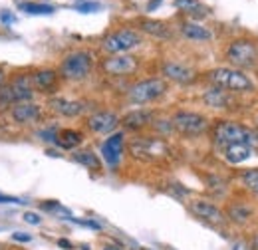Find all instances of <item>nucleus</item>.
Returning a JSON list of instances; mask_svg holds the SVG:
<instances>
[{
	"instance_id": "22",
	"label": "nucleus",
	"mask_w": 258,
	"mask_h": 250,
	"mask_svg": "<svg viewBox=\"0 0 258 250\" xmlns=\"http://www.w3.org/2000/svg\"><path fill=\"white\" fill-rule=\"evenodd\" d=\"M137 26L139 30L149 34V36H155L159 40H171L173 38V30L167 22L163 20H153V18H139L137 20Z\"/></svg>"
},
{
	"instance_id": "36",
	"label": "nucleus",
	"mask_w": 258,
	"mask_h": 250,
	"mask_svg": "<svg viewBox=\"0 0 258 250\" xmlns=\"http://www.w3.org/2000/svg\"><path fill=\"white\" fill-rule=\"evenodd\" d=\"M232 250H252L248 242H234L232 244Z\"/></svg>"
},
{
	"instance_id": "17",
	"label": "nucleus",
	"mask_w": 258,
	"mask_h": 250,
	"mask_svg": "<svg viewBox=\"0 0 258 250\" xmlns=\"http://www.w3.org/2000/svg\"><path fill=\"white\" fill-rule=\"evenodd\" d=\"M226 222L234 226H246L250 220L254 219V209L246 201H232L228 203L225 209Z\"/></svg>"
},
{
	"instance_id": "9",
	"label": "nucleus",
	"mask_w": 258,
	"mask_h": 250,
	"mask_svg": "<svg viewBox=\"0 0 258 250\" xmlns=\"http://www.w3.org/2000/svg\"><path fill=\"white\" fill-rule=\"evenodd\" d=\"M189 211L193 213L197 219H201L203 222H207V224H211V226L223 228L226 224L225 209L217 207L213 201H207V199H193V201L189 203Z\"/></svg>"
},
{
	"instance_id": "15",
	"label": "nucleus",
	"mask_w": 258,
	"mask_h": 250,
	"mask_svg": "<svg viewBox=\"0 0 258 250\" xmlns=\"http://www.w3.org/2000/svg\"><path fill=\"white\" fill-rule=\"evenodd\" d=\"M30 78H32L34 90H38L40 94H46V95L56 94V90L60 86V74H58V70H52V68L36 70Z\"/></svg>"
},
{
	"instance_id": "43",
	"label": "nucleus",
	"mask_w": 258,
	"mask_h": 250,
	"mask_svg": "<svg viewBox=\"0 0 258 250\" xmlns=\"http://www.w3.org/2000/svg\"><path fill=\"white\" fill-rule=\"evenodd\" d=\"M256 123H258V117H256Z\"/></svg>"
},
{
	"instance_id": "42",
	"label": "nucleus",
	"mask_w": 258,
	"mask_h": 250,
	"mask_svg": "<svg viewBox=\"0 0 258 250\" xmlns=\"http://www.w3.org/2000/svg\"><path fill=\"white\" fill-rule=\"evenodd\" d=\"M141 250H147V248H141Z\"/></svg>"
},
{
	"instance_id": "34",
	"label": "nucleus",
	"mask_w": 258,
	"mask_h": 250,
	"mask_svg": "<svg viewBox=\"0 0 258 250\" xmlns=\"http://www.w3.org/2000/svg\"><path fill=\"white\" fill-rule=\"evenodd\" d=\"M248 244H250V248H252V250H258V230H254V232L250 234Z\"/></svg>"
},
{
	"instance_id": "3",
	"label": "nucleus",
	"mask_w": 258,
	"mask_h": 250,
	"mask_svg": "<svg viewBox=\"0 0 258 250\" xmlns=\"http://www.w3.org/2000/svg\"><path fill=\"white\" fill-rule=\"evenodd\" d=\"M250 129L244 127L240 121H234V119H217L215 125L211 127V137H213V145L223 151L228 145H234V143H244L248 141L250 143Z\"/></svg>"
},
{
	"instance_id": "14",
	"label": "nucleus",
	"mask_w": 258,
	"mask_h": 250,
	"mask_svg": "<svg viewBox=\"0 0 258 250\" xmlns=\"http://www.w3.org/2000/svg\"><path fill=\"white\" fill-rule=\"evenodd\" d=\"M161 74L165 76L163 80H169V82H175V84H181V86H189L197 80V72L191 66L173 62V60H167V62L161 64Z\"/></svg>"
},
{
	"instance_id": "26",
	"label": "nucleus",
	"mask_w": 258,
	"mask_h": 250,
	"mask_svg": "<svg viewBox=\"0 0 258 250\" xmlns=\"http://www.w3.org/2000/svg\"><path fill=\"white\" fill-rule=\"evenodd\" d=\"M177 6L187 14L191 16V20H199V18H207L209 16V8L203 6L199 0H177Z\"/></svg>"
},
{
	"instance_id": "13",
	"label": "nucleus",
	"mask_w": 258,
	"mask_h": 250,
	"mask_svg": "<svg viewBox=\"0 0 258 250\" xmlns=\"http://www.w3.org/2000/svg\"><path fill=\"white\" fill-rule=\"evenodd\" d=\"M123 147H125V133H123V131L111 133V135L101 143V157H103V161H105L111 169H115V167L121 163Z\"/></svg>"
},
{
	"instance_id": "33",
	"label": "nucleus",
	"mask_w": 258,
	"mask_h": 250,
	"mask_svg": "<svg viewBox=\"0 0 258 250\" xmlns=\"http://www.w3.org/2000/svg\"><path fill=\"white\" fill-rule=\"evenodd\" d=\"M74 222H78V224H82V226H90V228H96V230H99L101 226L97 224V222H94V220H80V219H72Z\"/></svg>"
},
{
	"instance_id": "40",
	"label": "nucleus",
	"mask_w": 258,
	"mask_h": 250,
	"mask_svg": "<svg viewBox=\"0 0 258 250\" xmlns=\"http://www.w3.org/2000/svg\"><path fill=\"white\" fill-rule=\"evenodd\" d=\"M101 250H123L121 246H117V244H105Z\"/></svg>"
},
{
	"instance_id": "4",
	"label": "nucleus",
	"mask_w": 258,
	"mask_h": 250,
	"mask_svg": "<svg viewBox=\"0 0 258 250\" xmlns=\"http://www.w3.org/2000/svg\"><path fill=\"white\" fill-rule=\"evenodd\" d=\"M225 60L230 68L236 70H252L258 64V44L250 38H236L232 40L225 50Z\"/></svg>"
},
{
	"instance_id": "23",
	"label": "nucleus",
	"mask_w": 258,
	"mask_h": 250,
	"mask_svg": "<svg viewBox=\"0 0 258 250\" xmlns=\"http://www.w3.org/2000/svg\"><path fill=\"white\" fill-rule=\"evenodd\" d=\"M179 30L187 40H193V42H209L213 38V32L209 30L207 26L195 22V20H183Z\"/></svg>"
},
{
	"instance_id": "8",
	"label": "nucleus",
	"mask_w": 258,
	"mask_h": 250,
	"mask_svg": "<svg viewBox=\"0 0 258 250\" xmlns=\"http://www.w3.org/2000/svg\"><path fill=\"white\" fill-rule=\"evenodd\" d=\"M171 123H173V129L183 137H199L211 129L209 117L197 111H187V109L175 111L171 117Z\"/></svg>"
},
{
	"instance_id": "32",
	"label": "nucleus",
	"mask_w": 258,
	"mask_h": 250,
	"mask_svg": "<svg viewBox=\"0 0 258 250\" xmlns=\"http://www.w3.org/2000/svg\"><path fill=\"white\" fill-rule=\"evenodd\" d=\"M12 238L18 240V242H30V240H32V236H30V234H24V232H14Z\"/></svg>"
},
{
	"instance_id": "2",
	"label": "nucleus",
	"mask_w": 258,
	"mask_h": 250,
	"mask_svg": "<svg viewBox=\"0 0 258 250\" xmlns=\"http://www.w3.org/2000/svg\"><path fill=\"white\" fill-rule=\"evenodd\" d=\"M94 66L96 58L90 50H74L62 58L58 74L66 82H84L94 72Z\"/></svg>"
},
{
	"instance_id": "35",
	"label": "nucleus",
	"mask_w": 258,
	"mask_h": 250,
	"mask_svg": "<svg viewBox=\"0 0 258 250\" xmlns=\"http://www.w3.org/2000/svg\"><path fill=\"white\" fill-rule=\"evenodd\" d=\"M2 203H20V201H18L16 197H8V195H2V193H0V205H2Z\"/></svg>"
},
{
	"instance_id": "12",
	"label": "nucleus",
	"mask_w": 258,
	"mask_h": 250,
	"mask_svg": "<svg viewBox=\"0 0 258 250\" xmlns=\"http://www.w3.org/2000/svg\"><path fill=\"white\" fill-rule=\"evenodd\" d=\"M86 125L92 133L96 135H111L119 125H121V117L115 113V111H109V109H99L94 111L88 119Z\"/></svg>"
},
{
	"instance_id": "6",
	"label": "nucleus",
	"mask_w": 258,
	"mask_h": 250,
	"mask_svg": "<svg viewBox=\"0 0 258 250\" xmlns=\"http://www.w3.org/2000/svg\"><path fill=\"white\" fill-rule=\"evenodd\" d=\"M32 97V78L30 76H16L6 86H0V109H10L12 105L30 101Z\"/></svg>"
},
{
	"instance_id": "39",
	"label": "nucleus",
	"mask_w": 258,
	"mask_h": 250,
	"mask_svg": "<svg viewBox=\"0 0 258 250\" xmlns=\"http://www.w3.org/2000/svg\"><path fill=\"white\" fill-rule=\"evenodd\" d=\"M0 18H2V22H8V24L14 22V16H12V14H2Z\"/></svg>"
},
{
	"instance_id": "5",
	"label": "nucleus",
	"mask_w": 258,
	"mask_h": 250,
	"mask_svg": "<svg viewBox=\"0 0 258 250\" xmlns=\"http://www.w3.org/2000/svg\"><path fill=\"white\" fill-rule=\"evenodd\" d=\"M143 42V36L139 30L133 28H117V30L109 32L103 36L101 40V50L109 56L115 54H129L131 50L139 48Z\"/></svg>"
},
{
	"instance_id": "31",
	"label": "nucleus",
	"mask_w": 258,
	"mask_h": 250,
	"mask_svg": "<svg viewBox=\"0 0 258 250\" xmlns=\"http://www.w3.org/2000/svg\"><path fill=\"white\" fill-rule=\"evenodd\" d=\"M22 219L26 220L28 224H34V226H38V224L42 222V219H40L36 213H24V215H22Z\"/></svg>"
},
{
	"instance_id": "25",
	"label": "nucleus",
	"mask_w": 258,
	"mask_h": 250,
	"mask_svg": "<svg viewBox=\"0 0 258 250\" xmlns=\"http://www.w3.org/2000/svg\"><path fill=\"white\" fill-rule=\"evenodd\" d=\"M72 159L80 165H84L86 169L90 171H101V159L99 155H96L92 149H80V151H74Z\"/></svg>"
},
{
	"instance_id": "11",
	"label": "nucleus",
	"mask_w": 258,
	"mask_h": 250,
	"mask_svg": "<svg viewBox=\"0 0 258 250\" xmlns=\"http://www.w3.org/2000/svg\"><path fill=\"white\" fill-rule=\"evenodd\" d=\"M129 151L135 159L153 161L155 157L167 155V145L157 137H137L135 141H131Z\"/></svg>"
},
{
	"instance_id": "28",
	"label": "nucleus",
	"mask_w": 258,
	"mask_h": 250,
	"mask_svg": "<svg viewBox=\"0 0 258 250\" xmlns=\"http://www.w3.org/2000/svg\"><path fill=\"white\" fill-rule=\"evenodd\" d=\"M20 10L28 12V14H54L56 8L50 4H38V2H20L18 4Z\"/></svg>"
},
{
	"instance_id": "16",
	"label": "nucleus",
	"mask_w": 258,
	"mask_h": 250,
	"mask_svg": "<svg viewBox=\"0 0 258 250\" xmlns=\"http://www.w3.org/2000/svg\"><path fill=\"white\" fill-rule=\"evenodd\" d=\"M48 107H50L56 115L68 117V119L80 117V115L86 111V103H84V101L66 99V97H50V99H48Z\"/></svg>"
},
{
	"instance_id": "38",
	"label": "nucleus",
	"mask_w": 258,
	"mask_h": 250,
	"mask_svg": "<svg viewBox=\"0 0 258 250\" xmlns=\"http://www.w3.org/2000/svg\"><path fill=\"white\" fill-rule=\"evenodd\" d=\"M58 244H60V246H62V248H72V242H70V240H66V238H62V240H58Z\"/></svg>"
},
{
	"instance_id": "20",
	"label": "nucleus",
	"mask_w": 258,
	"mask_h": 250,
	"mask_svg": "<svg viewBox=\"0 0 258 250\" xmlns=\"http://www.w3.org/2000/svg\"><path fill=\"white\" fill-rule=\"evenodd\" d=\"M203 103L211 109H230L236 101H234V94L221 90V88H211L203 94Z\"/></svg>"
},
{
	"instance_id": "18",
	"label": "nucleus",
	"mask_w": 258,
	"mask_h": 250,
	"mask_svg": "<svg viewBox=\"0 0 258 250\" xmlns=\"http://www.w3.org/2000/svg\"><path fill=\"white\" fill-rule=\"evenodd\" d=\"M10 115L16 123L30 125L42 119V107L32 101H24V103H16L10 107Z\"/></svg>"
},
{
	"instance_id": "37",
	"label": "nucleus",
	"mask_w": 258,
	"mask_h": 250,
	"mask_svg": "<svg viewBox=\"0 0 258 250\" xmlns=\"http://www.w3.org/2000/svg\"><path fill=\"white\" fill-rule=\"evenodd\" d=\"M159 4H161V0H151V2H149V4H147V10H149V12H151V10H153V8H157V6H159Z\"/></svg>"
},
{
	"instance_id": "24",
	"label": "nucleus",
	"mask_w": 258,
	"mask_h": 250,
	"mask_svg": "<svg viewBox=\"0 0 258 250\" xmlns=\"http://www.w3.org/2000/svg\"><path fill=\"white\" fill-rule=\"evenodd\" d=\"M82 143H84V133L82 131H78V129H60L58 131V137H56V145L58 147L74 151Z\"/></svg>"
},
{
	"instance_id": "7",
	"label": "nucleus",
	"mask_w": 258,
	"mask_h": 250,
	"mask_svg": "<svg viewBox=\"0 0 258 250\" xmlns=\"http://www.w3.org/2000/svg\"><path fill=\"white\" fill-rule=\"evenodd\" d=\"M169 84L163 78H147V80H139L135 82L127 90V99L135 105H145V103H153L159 97L167 94Z\"/></svg>"
},
{
	"instance_id": "19",
	"label": "nucleus",
	"mask_w": 258,
	"mask_h": 250,
	"mask_svg": "<svg viewBox=\"0 0 258 250\" xmlns=\"http://www.w3.org/2000/svg\"><path fill=\"white\" fill-rule=\"evenodd\" d=\"M153 121H155V111L153 109H143V107L133 109V111H129L121 117V125L127 131H141L145 127H151Z\"/></svg>"
},
{
	"instance_id": "27",
	"label": "nucleus",
	"mask_w": 258,
	"mask_h": 250,
	"mask_svg": "<svg viewBox=\"0 0 258 250\" xmlns=\"http://www.w3.org/2000/svg\"><path fill=\"white\" fill-rule=\"evenodd\" d=\"M238 181L244 187L246 193H250L252 197H258V167L254 169H244L238 173Z\"/></svg>"
},
{
	"instance_id": "21",
	"label": "nucleus",
	"mask_w": 258,
	"mask_h": 250,
	"mask_svg": "<svg viewBox=\"0 0 258 250\" xmlns=\"http://www.w3.org/2000/svg\"><path fill=\"white\" fill-rule=\"evenodd\" d=\"M221 153H223V159H225L228 165H240V163H244V161H248L252 157L254 149H252V143L244 141V143L228 145Z\"/></svg>"
},
{
	"instance_id": "29",
	"label": "nucleus",
	"mask_w": 258,
	"mask_h": 250,
	"mask_svg": "<svg viewBox=\"0 0 258 250\" xmlns=\"http://www.w3.org/2000/svg\"><path fill=\"white\" fill-rule=\"evenodd\" d=\"M99 8H101V4H99V2H80V4H76V10H78V12H84V14L97 12Z\"/></svg>"
},
{
	"instance_id": "1",
	"label": "nucleus",
	"mask_w": 258,
	"mask_h": 250,
	"mask_svg": "<svg viewBox=\"0 0 258 250\" xmlns=\"http://www.w3.org/2000/svg\"><path fill=\"white\" fill-rule=\"evenodd\" d=\"M207 80L211 86L226 90L230 94H252L256 90L254 82L242 70L236 68H213L207 72Z\"/></svg>"
},
{
	"instance_id": "10",
	"label": "nucleus",
	"mask_w": 258,
	"mask_h": 250,
	"mask_svg": "<svg viewBox=\"0 0 258 250\" xmlns=\"http://www.w3.org/2000/svg\"><path fill=\"white\" fill-rule=\"evenodd\" d=\"M137 70H139V58L131 54H115V56H107L105 60H101V72L111 78L133 76Z\"/></svg>"
},
{
	"instance_id": "41",
	"label": "nucleus",
	"mask_w": 258,
	"mask_h": 250,
	"mask_svg": "<svg viewBox=\"0 0 258 250\" xmlns=\"http://www.w3.org/2000/svg\"><path fill=\"white\" fill-rule=\"evenodd\" d=\"M4 80H6V76H4V70H2V68H0V86H2V84H4Z\"/></svg>"
},
{
	"instance_id": "30",
	"label": "nucleus",
	"mask_w": 258,
	"mask_h": 250,
	"mask_svg": "<svg viewBox=\"0 0 258 250\" xmlns=\"http://www.w3.org/2000/svg\"><path fill=\"white\" fill-rule=\"evenodd\" d=\"M42 207H44L46 211H52V213H62V215H66V217H70V211H68L66 207H62L60 203H56V201H46Z\"/></svg>"
}]
</instances>
